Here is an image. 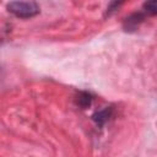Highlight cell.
Listing matches in <instances>:
<instances>
[{"mask_svg":"<svg viewBox=\"0 0 157 157\" xmlns=\"http://www.w3.org/2000/svg\"><path fill=\"white\" fill-rule=\"evenodd\" d=\"M7 10L20 18H29L39 13V6L36 1H11L7 4Z\"/></svg>","mask_w":157,"mask_h":157,"instance_id":"obj_1","label":"cell"},{"mask_svg":"<svg viewBox=\"0 0 157 157\" xmlns=\"http://www.w3.org/2000/svg\"><path fill=\"white\" fill-rule=\"evenodd\" d=\"M146 18V13L145 12H134L131 15H129L128 17H125L124 22H123V28L125 32H129V33H132L135 32L140 25L145 21Z\"/></svg>","mask_w":157,"mask_h":157,"instance_id":"obj_2","label":"cell"},{"mask_svg":"<svg viewBox=\"0 0 157 157\" xmlns=\"http://www.w3.org/2000/svg\"><path fill=\"white\" fill-rule=\"evenodd\" d=\"M113 112H114L113 107H105V108H103L102 110H98V112L93 113L91 118H92V120L96 123V125H97L98 128H103L104 124L112 118Z\"/></svg>","mask_w":157,"mask_h":157,"instance_id":"obj_3","label":"cell"},{"mask_svg":"<svg viewBox=\"0 0 157 157\" xmlns=\"http://www.w3.org/2000/svg\"><path fill=\"white\" fill-rule=\"evenodd\" d=\"M92 99H93V97H92V94H91L90 92L80 91V92L76 94V97H75V103H76V105L80 107L81 109H87V108L91 105Z\"/></svg>","mask_w":157,"mask_h":157,"instance_id":"obj_4","label":"cell"},{"mask_svg":"<svg viewBox=\"0 0 157 157\" xmlns=\"http://www.w3.org/2000/svg\"><path fill=\"white\" fill-rule=\"evenodd\" d=\"M145 13L148 15H157V0H151V1H146L142 5Z\"/></svg>","mask_w":157,"mask_h":157,"instance_id":"obj_5","label":"cell"},{"mask_svg":"<svg viewBox=\"0 0 157 157\" xmlns=\"http://www.w3.org/2000/svg\"><path fill=\"white\" fill-rule=\"evenodd\" d=\"M123 5V2L121 1H113V2H110L109 5H108V7H107V15L109 16V15H112L113 12H115L118 9H119V6H121Z\"/></svg>","mask_w":157,"mask_h":157,"instance_id":"obj_6","label":"cell"}]
</instances>
